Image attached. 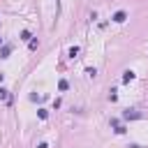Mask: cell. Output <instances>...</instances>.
Listing matches in <instances>:
<instances>
[{"instance_id": "6da1fadb", "label": "cell", "mask_w": 148, "mask_h": 148, "mask_svg": "<svg viewBox=\"0 0 148 148\" xmlns=\"http://www.w3.org/2000/svg\"><path fill=\"white\" fill-rule=\"evenodd\" d=\"M123 118H125V120H134V118H141V113H139L136 109H127V111L123 113Z\"/></svg>"}, {"instance_id": "7a4b0ae2", "label": "cell", "mask_w": 148, "mask_h": 148, "mask_svg": "<svg viewBox=\"0 0 148 148\" xmlns=\"http://www.w3.org/2000/svg\"><path fill=\"white\" fill-rule=\"evenodd\" d=\"M111 18H113V21H116V23H125V18H127V14H125V12H123V9H120V12H116V14H113V16H111Z\"/></svg>"}, {"instance_id": "3957f363", "label": "cell", "mask_w": 148, "mask_h": 148, "mask_svg": "<svg viewBox=\"0 0 148 148\" xmlns=\"http://www.w3.org/2000/svg\"><path fill=\"white\" fill-rule=\"evenodd\" d=\"M130 81H134V72H132V69H127V72L123 74V83H130Z\"/></svg>"}, {"instance_id": "277c9868", "label": "cell", "mask_w": 148, "mask_h": 148, "mask_svg": "<svg viewBox=\"0 0 148 148\" xmlns=\"http://www.w3.org/2000/svg\"><path fill=\"white\" fill-rule=\"evenodd\" d=\"M9 51H12L9 46H2V49H0V58H7V56H9Z\"/></svg>"}, {"instance_id": "5b68a950", "label": "cell", "mask_w": 148, "mask_h": 148, "mask_svg": "<svg viewBox=\"0 0 148 148\" xmlns=\"http://www.w3.org/2000/svg\"><path fill=\"white\" fill-rule=\"evenodd\" d=\"M67 88H69V83H67V81H65V79H62V81H60V83H58V90H67Z\"/></svg>"}, {"instance_id": "8992f818", "label": "cell", "mask_w": 148, "mask_h": 148, "mask_svg": "<svg viewBox=\"0 0 148 148\" xmlns=\"http://www.w3.org/2000/svg\"><path fill=\"white\" fill-rule=\"evenodd\" d=\"M39 118L46 120V118H49V111H46V109H39Z\"/></svg>"}, {"instance_id": "52a82bcc", "label": "cell", "mask_w": 148, "mask_h": 148, "mask_svg": "<svg viewBox=\"0 0 148 148\" xmlns=\"http://www.w3.org/2000/svg\"><path fill=\"white\" fill-rule=\"evenodd\" d=\"M21 39H25V42H30V32H28V30H23V32H21Z\"/></svg>"}, {"instance_id": "ba28073f", "label": "cell", "mask_w": 148, "mask_h": 148, "mask_svg": "<svg viewBox=\"0 0 148 148\" xmlns=\"http://www.w3.org/2000/svg\"><path fill=\"white\" fill-rule=\"evenodd\" d=\"M28 46H30V51H35V49H37V39H30V42H28Z\"/></svg>"}, {"instance_id": "9c48e42d", "label": "cell", "mask_w": 148, "mask_h": 148, "mask_svg": "<svg viewBox=\"0 0 148 148\" xmlns=\"http://www.w3.org/2000/svg\"><path fill=\"white\" fill-rule=\"evenodd\" d=\"M76 53H79V46H72V49H69V58H74Z\"/></svg>"}, {"instance_id": "30bf717a", "label": "cell", "mask_w": 148, "mask_h": 148, "mask_svg": "<svg viewBox=\"0 0 148 148\" xmlns=\"http://www.w3.org/2000/svg\"><path fill=\"white\" fill-rule=\"evenodd\" d=\"M0 99H9V95H7V90H5V88H0Z\"/></svg>"}, {"instance_id": "8fae6325", "label": "cell", "mask_w": 148, "mask_h": 148, "mask_svg": "<svg viewBox=\"0 0 148 148\" xmlns=\"http://www.w3.org/2000/svg\"><path fill=\"white\" fill-rule=\"evenodd\" d=\"M109 99H111V102H116V99H118V95H116V90H111V92H109Z\"/></svg>"}, {"instance_id": "7c38bea8", "label": "cell", "mask_w": 148, "mask_h": 148, "mask_svg": "<svg viewBox=\"0 0 148 148\" xmlns=\"http://www.w3.org/2000/svg\"><path fill=\"white\" fill-rule=\"evenodd\" d=\"M0 44H2V39H0Z\"/></svg>"}]
</instances>
